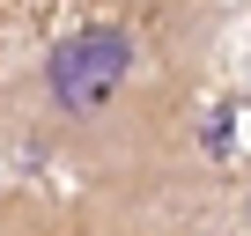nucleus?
Segmentation results:
<instances>
[{"mask_svg":"<svg viewBox=\"0 0 251 236\" xmlns=\"http://www.w3.org/2000/svg\"><path fill=\"white\" fill-rule=\"evenodd\" d=\"M126 74H133V37L118 23H81L45 52V96L67 118H103L118 103Z\"/></svg>","mask_w":251,"mask_h":236,"instance_id":"nucleus-1","label":"nucleus"}]
</instances>
